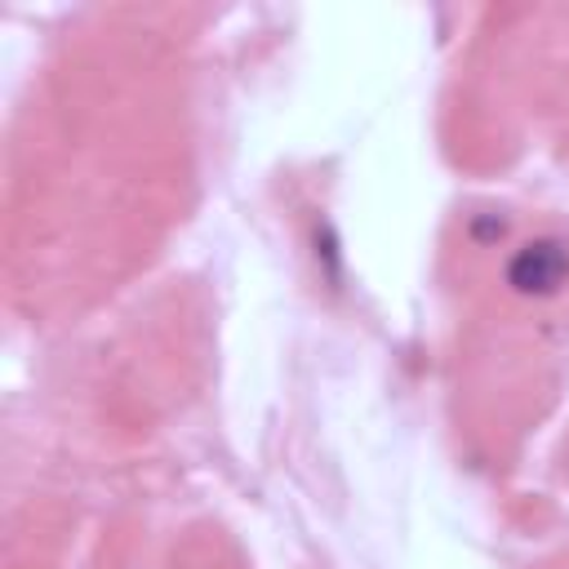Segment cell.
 I'll return each instance as SVG.
<instances>
[{
	"label": "cell",
	"instance_id": "6da1fadb",
	"mask_svg": "<svg viewBox=\"0 0 569 569\" xmlns=\"http://www.w3.org/2000/svg\"><path fill=\"white\" fill-rule=\"evenodd\" d=\"M569 276V244L565 240H533L525 249H516V258L507 262V280L516 293H556Z\"/></svg>",
	"mask_w": 569,
	"mask_h": 569
}]
</instances>
